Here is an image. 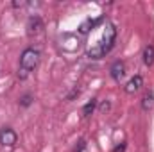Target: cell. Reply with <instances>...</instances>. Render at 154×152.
<instances>
[{"mask_svg":"<svg viewBox=\"0 0 154 152\" xmlns=\"http://www.w3.org/2000/svg\"><path fill=\"white\" fill-rule=\"evenodd\" d=\"M79 93H81V90H79V88H74V91H72V93L66 97V100H72V99H74V97H77Z\"/></svg>","mask_w":154,"mask_h":152,"instance_id":"obj_13","label":"cell"},{"mask_svg":"<svg viewBox=\"0 0 154 152\" xmlns=\"http://www.w3.org/2000/svg\"><path fill=\"white\" fill-rule=\"evenodd\" d=\"M38 65H39V50L32 48V47L25 48L22 52V56H20V65H18V72H16L18 79L25 81L38 68Z\"/></svg>","mask_w":154,"mask_h":152,"instance_id":"obj_2","label":"cell"},{"mask_svg":"<svg viewBox=\"0 0 154 152\" xmlns=\"http://www.w3.org/2000/svg\"><path fill=\"white\" fill-rule=\"evenodd\" d=\"M109 75H111L113 81L120 82L124 79V75H125V63L124 61H115L111 65V68H109Z\"/></svg>","mask_w":154,"mask_h":152,"instance_id":"obj_5","label":"cell"},{"mask_svg":"<svg viewBox=\"0 0 154 152\" xmlns=\"http://www.w3.org/2000/svg\"><path fill=\"white\" fill-rule=\"evenodd\" d=\"M102 22H104V16H100V18H93V20H91V18L84 20V22L79 25V34H82V36L88 34L90 31H93V29H95L99 23H102Z\"/></svg>","mask_w":154,"mask_h":152,"instance_id":"obj_6","label":"cell"},{"mask_svg":"<svg viewBox=\"0 0 154 152\" xmlns=\"http://www.w3.org/2000/svg\"><path fill=\"white\" fill-rule=\"evenodd\" d=\"M31 104H32V95L27 93V95H23V97L20 99V106H22V108H29Z\"/></svg>","mask_w":154,"mask_h":152,"instance_id":"obj_11","label":"cell"},{"mask_svg":"<svg viewBox=\"0 0 154 152\" xmlns=\"http://www.w3.org/2000/svg\"><path fill=\"white\" fill-rule=\"evenodd\" d=\"M25 5H29L27 2H13V7H25Z\"/></svg>","mask_w":154,"mask_h":152,"instance_id":"obj_15","label":"cell"},{"mask_svg":"<svg viewBox=\"0 0 154 152\" xmlns=\"http://www.w3.org/2000/svg\"><path fill=\"white\" fill-rule=\"evenodd\" d=\"M142 84H143V77L134 75V77H131V79L127 81V84L124 86V91L129 93V95H133V93H136V91L142 88Z\"/></svg>","mask_w":154,"mask_h":152,"instance_id":"obj_7","label":"cell"},{"mask_svg":"<svg viewBox=\"0 0 154 152\" xmlns=\"http://www.w3.org/2000/svg\"><path fill=\"white\" fill-rule=\"evenodd\" d=\"M142 61H143L145 66H152L154 65V45H147V47L143 48Z\"/></svg>","mask_w":154,"mask_h":152,"instance_id":"obj_8","label":"cell"},{"mask_svg":"<svg viewBox=\"0 0 154 152\" xmlns=\"http://www.w3.org/2000/svg\"><path fill=\"white\" fill-rule=\"evenodd\" d=\"M84 149H86V140H79L74 147V152H84Z\"/></svg>","mask_w":154,"mask_h":152,"instance_id":"obj_12","label":"cell"},{"mask_svg":"<svg viewBox=\"0 0 154 152\" xmlns=\"http://www.w3.org/2000/svg\"><path fill=\"white\" fill-rule=\"evenodd\" d=\"M115 39H116V27L113 23H106L100 39H99L91 48H88L86 56H88L90 59H102L106 54L111 52V48H113V45H115Z\"/></svg>","mask_w":154,"mask_h":152,"instance_id":"obj_1","label":"cell"},{"mask_svg":"<svg viewBox=\"0 0 154 152\" xmlns=\"http://www.w3.org/2000/svg\"><path fill=\"white\" fill-rule=\"evenodd\" d=\"M124 150H125V143H118L115 149H113V152H124Z\"/></svg>","mask_w":154,"mask_h":152,"instance_id":"obj_14","label":"cell"},{"mask_svg":"<svg viewBox=\"0 0 154 152\" xmlns=\"http://www.w3.org/2000/svg\"><path fill=\"white\" fill-rule=\"evenodd\" d=\"M109 109V102H102V106H100V111L104 113V111H108Z\"/></svg>","mask_w":154,"mask_h":152,"instance_id":"obj_16","label":"cell"},{"mask_svg":"<svg viewBox=\"0 0 154 152\" xmlns=\"http://www.w3.org/2000/svg\"><path fill=\"white\" fill-rule=\"evenodd\" d=\"M95 106H97V100L95 99H91L90 102H86L84 108H82V116H90V114L95 111Z\"/></svg>","mask_w":154,"mask_h":152,"instance_id":"obj_10","label":"cell"},{"mask_svg":"<svg viewBox=\"0 0 154 152\" xmlns=\"http://www.w3.org/2000/svg\"><path fill=\"white\" fill-rule=\"evenodd\" d=\"M152 108H154V93H152V90H149L143 95V99H142V109L143 111H151Z\"/></svg>","mask_w":154,"mask_h":152,"instance_id":"obj_9","label":"cell"},{"mask_svg":"<svg viewBox=\"0 0 154 152\" xmlns=\"http://www.w3.org/2000/svg\"><path fill=\"white\" fill-rule=\"evenodd\" d=\"M43 31V22L39 16H31L27 22V34L29 36H38L39 32Z\"/></svg>","mask_w":154,"mask_h":152,"instance_id":"obj_4","label":"cell"},{"mask_svg":"<svg viewBox=\"0 0 154 152\" xmlns=\"http://www.w3.org/2000/svg\"><path fill=\"white\" fill-rule=\"evenodd\" d=\"M18 141V134L11 127H2L0 129V145L2 147H14Z\"/></svg>","mask_w":154,"mask_h":152,"instance_id":"obj_3","label":"cell"}]
</instances>
